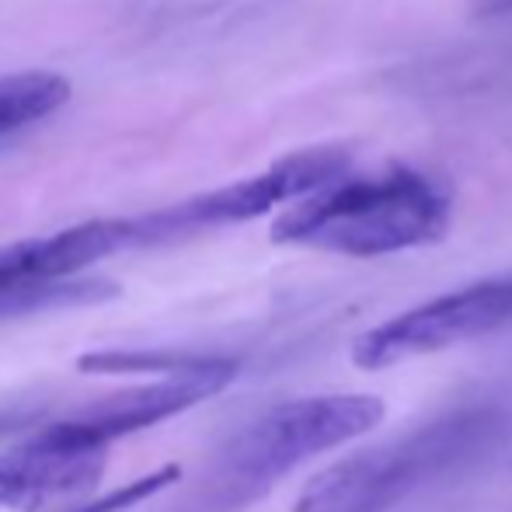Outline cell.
Here are the masks:
<instances>
[{"label": "cell", "instance_id": "cell-1", "mask_svg": "<svg viewBox=\"0 0 512 512\" xmlns=\"http://www.w3.org/2000/svg\"><path fill=\"white\" fill-rule=\"evenodd\" d=\"M384 411L373 394H317L262 411L216 446L178 512L248 509L304 460L366 436Z\"/></svg>", "mask_w": 512, "mask_h": 512}, {"label": "cell", "instance_id": "cell-2", "mask_svg": "<svg viewBox=\"0 0 512 512\" xmlns=\"http://www.w3.org/2000/svg\"><path fill=\"white\" fill-rule=\"evenodd\" d=\"M450 220V192L436 178L415 168H387L373 178L349 175L293 203L272 223V241L345 258H384L436 244Z\"/></svg>", "mask_w": 512, "mask_h": 512}, {"label": "cell", "instance_id": "cell-3", "mask_svg": "<svg viewBox=\"0 0 512 512\" xmlns=\"http://www.w3.org/2000/svg\"><path fill=\"white\" fill-rule=\"evenodd\" d=\"M506 415L467 405L422 429L331 464L300 492L293 512H387L418 488L471 464L499 439Z\"/></svg>", "mask_w": 512, "mask_h": 512}, {"label": "cell", "instance_id": "cell-4", "mask_svg": "<svg viewBox=\"0 0 512 512\" xmlns=\"http://www.w3.org/2000/svg\"><path fill=\"white\" fill-rule=\"evenodd\" d=\"M136 248L133 216L88 220L0 248V317L98 304L115 297L105 279H81L88 265Z\"/></svg>", "mask_w": 512, "mask_h": 512}, {"label": "cell", "instance_id": "cell-5", "mask_svg": "<svg viewBox=\"0 0 512 512\" xmlns=\"http://www.w3.org/2000/svg\"><path fill=\"white\" fill-rule=\"evenodd\" d=\"M342 178H349V154L342 147L297 150V154L279 157L276 164H269V168L251 178L220 185V189L192 196L178 206L157 209V213L133 216L136 248L140 244L175 241V237H189L199 234V230L258 220V216L272 213V209L286 203L317 196V192L331 189Z\"/></svg>", "mask_w": 512, "mask_h": 512}, {"label": "cell", "instance_id": "cell-6", "mask_svg": "<svg viewBox=\"0 0 512 512\" xmlns=\"http://www.w3.org/2000/svg\"><path fill=\"white\" fill-rule=\"evenodd\" d=\"M512 321V272L460 286L443 297L401 310L352 345V363L363 370H387L415 356H432L467 338H481Z\"/></svg>", "mask_w": 512, "mask_h": 512}, {"label": "cell", "instance_id": "cell-7", "mask_svg": "<svg viewBox=\"0 0 512 512\" xmlns=\"http://www.w3.org/2000/svg\"><path fill=\"white\" fill-rule=\"evenodd\" d=\"M105 464L108 450L67 436L60 422H46L0 453V506L39 512L63 499H81L98 485Z\"/></svg>", "mask_w": 512, "mask_h": 512}, {"label": "cell", "instance_id": "cell-8", "mask_svg": "<svg viewBox=\"0 0 512 512\" xmlns=\"http://www.w3.org/2000/svg\"><path fill=\"white\" fill-rule=\"evenodd\" d=\"M234 377H237L234 359H220V363L209 366L203 373L164 377L161 384L112 394V398L98 401V405H88L84 411H77V415L56 418V422H60V429L67 432V436L108 450L115 439L129 436V432L150 429V425L164 422V418L182 415L185 408L203 405L206 398L220 394Z\"/></svg>", "mask_w": 512, "mask_h": 512}, {"label": "cell", "instance_id": "cell-9", "mask_svg": "<svg viewBox=\"0 0 512 512\" xmlns=\"http://www.w3.org/2000/svg\"><path fill=\"white\" fill-rule=\"evenodd\" d=\"M70 95H74L70 81L53 70L4 74L0 77V140L56 115L70 102Z\"/></svg>", "mask_w": 512, "mask_h": 512}, {"label": "cell", "instance_id": "cell-10", "mask_svg": "<svg viewBox=\"0 0 512 512\" xmlns=\"http://www.w3.org/2000/svg\"><path fill=\"white\" fill-rule=\"evenodd\" d=\"M223 356H203V352H175V349H115V352H88L81 356L84 373H164V377H185L216 366Z\"/></svg>", "mask_w": 512, "mask_h": 512}, {"label": "cell", "instance_id": "cell-11", "mask_svg": "<svg viewBox=\"0 0 512 512\" xmlns=\"http://www.w3.org/2000/svg\"><path fill=\"white\" fill-rule=\"evenodd\" d=\"M46 425V411L42 408H25V405H7L0 408V439L7 436H28V432Z\"/></svg>", "mask_w": 512, "mask_h": 512}, {"label": "cell", "instance_id": "cell-12", "mask_svg": "<svg viewBox=\"0 0 512 512\" xmlns=\"http://www.w3.org/2000/svg\"><path fill=\"white\" fill-rule=\"evenodd\" d=\"M471 11H474V18H485V21L509 18V14H512V0H474Z\"/></svg>", "mask_w": 512, "mask_h": 512}]
</instances>
